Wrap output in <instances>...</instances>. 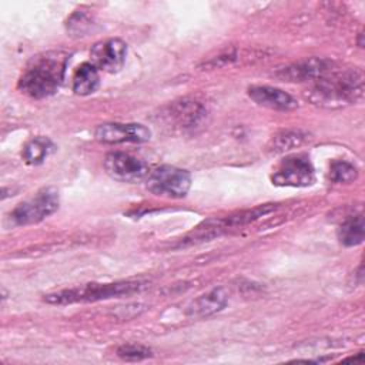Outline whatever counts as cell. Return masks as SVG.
<instances>
[{
	"mask_svg": "<svg viewBox=\"0 0 365 365\" xmlns=\"http://www.w3.org/2000/svg\"><path fill=\"white\" fill-rule=\"evenodd\" d=\"M56 150V145L48 137L37 135L33 137L30 141L26 143L23 148V160L30 165H38L41 164L53 151Z\"/></svg>",
	"mask_w": 365,
	"mask_h": 365,
	"instance_id": "obj_15",
	"label": "cell"
},
{
	"mask_svg": "<svg viewBox=\"0 0 365 365\" xmlns=\"http://www.w3.org/2000/svg\"><path fill=\"white\" fill-rule=\"evenodd\" d=\"M190 187V173L174 165H160L145 177V188L158 197L182 198L188 194Z\"/></svg>",
	"mask_w": 365,
	"mask_h": 365,
	"instance_id": "obj_4",
	"label": "cell"
},
{
	"mask_svg": "<svg viewBox=\"0 0 365 365\" xmlns=\"http://www.w3.org/2000/svg\"><path fill=\"white\" fill-rule=\"evenodd\" d=\"M307 134L299 131V130H287V131H281L279 134L274 135L271 143H269V151L272 153H284L292 148L299 147L301 144H304L307 141Z\"/></svg>",
	"mask_w": 365,
	"mask_h": 365,
	"instance_id": "obj_17",
	"label": "cell"
},
{
	"mask_svg": "<svg viewBox=\"0 0 365 365\" xmlns=\"http://www.w3.org/2000/svg\"><path fill=\"white\" fill-rule=\"evenodd\" d=\"M228 302V295L224 288H214L202 295H200L197 299H194L187 307V315L191 318H204L214 315L224 309V307Z\"/></svg>",
	"mask_w": 365,
	"mask_h": 365,
	"instance_id": "obj_13",
	"label": "cell"
},
{
	"mask_svg": "<svg viewBox=\"0 0 365 365\" xmlns=\"http://www.w3.org/2000/svg\"><path fill=\"white\" fill-rule=\"evenodd\" d=\"M127 56V44L121 38H106L97 41L91 50V64L106 73H117L123 68Z\"/></svg>",
	"mask_w": 365,
	"mask_h": 365,
	"instance_id": "obj_10",
	"label": "cell"
},
{
	"mask_svg": "<svg viewBox=\"0 0 365 365\" xmlns=\"http://www.w3.org/2000/svg\"><path fill=\"white\" fill-rule=\"evenodd\" d=\"M60 204L58 191L53 187L40 190L33 198L20 202L11 212L10 221L14 225H29L43 221L57 211Z\"/></svg>",
	"mask_w": 365,
	"mask_h": 365,
	"instance_id": "obj_5",
	"label": "cell"
},
{
	"mask_svg": "<svg viewBox=\"0 0 365 365\" xmlns=\"http://www.w3.org/2000/svg\"><path fill=\"white\" fill-rule=\"evenodd\" d=\"M104 170L106 173L123 182H135L148 175V165L144 160L131 155L128 153H121V151H114L108 153L104 158Z\"/></svg>",
	"mask_w": 365,
	"mask_h": 365,
	"instance_id": "obj_8",
	"label": "cell"
},
{
	"mask_svg": "<svg viewBox=\"0 0 365 365\" xmlns=\"http://www.w3.org/2000/svg\"><path fill=\"white\" fill-rule=\"evenodd\" d=\"M97 141L104 144L120 143H145L151 137L148 127L138 123H104L94 131Z\"/></svg>",
	"mask_w": 365,
	"mask_h": 365,
	"instance_id": "obj_9",
	"label": "cell"
},
{
	"mask_svg": "<svg viewBox=\"0 0 365 365\" xmlns=\"http://www.w3.org/2000/svg\"><path fill=\"white\" fill-rule=\"evenodd\" d=\"M98 83V70L91 63H83L73 74L71 88L78 96H88L97 90Z\"/></svg>",
	"mask_w": 365,
	"mask_h": 365,
	"instance_id": "obj_14",
	"label": "cell"
},
{
	"mask_svg": "<svg viewBox=\"0 0 365 365\" xmlns=\"http://www.w3.org/2000/svg\"><path fill=\"white\" fill-rule=\"evenodd\" d=\"M364 93V74L358 68H334L312 81L307 97L321 107H342L355 103Z\"/></svg>",
	"mask_w": 365,
	"mask_h": 365,
	"instance_id": "obj_2",
	"label": "cell"
},
{
	"mask_svg": "<svg viewBox=\"0 0 365 365\" xmlns=\"http://www.w3.org/2000/svg\"><path fill=\"white\" fill-rule=\"evenodd\" d=\"M70 54L63 50H50L30 58L19 80V90L33 98L54 94L61 86Z\"/></svg>",
	"mask_w": 365,
	"mask_h": 365,
	"instance_id": "obj_1",
	"label": "cell"
},
{
	"mask_svg": "<svg viewBox=\"0 0 365 365\" xmlns=\"http://www.w3.org/2000/svg\"><path fill=\"white\" fill-rule=\"evenodd\" d=\"M143 288L140 281H120L110 284H84L80 287L61 289L44 295V301L48 304H74V302H94L100 299H108L121 295H130Z\"/></svg>",
	"mask_w": 365,
	"mask_h": 365,
	"instance_id": "obj_3",
	"label": "cell"
},
{
	"mask_svg": "<svg viewBox=\"0 0 365 365\" xmlns=\"http://www.w3.org/2000/svg\"><path fill=\"white\" fill-rule=\"evenodd\" d=\"M334 68V61L314 57L279 68L275 73V77L284 81H315L328 74Z\"/></svg>",
	"mask_w": 365,
	"mask_h": 365,
	"instance_id": "obj_11",
	"label": "cell"
},
{
	"mask_svg": "<svg viewBox=\"0 0 365 365\" xmlns=\"http://www.w3.org/2000/svg\"><path fill=\"white\" fill-rule=\"evenodd\" d=\"M338 240L345 247H354L364 241L365 225L362 214L348 217L338 228Z\"/></svg>",
	"mask_w": 365,
	"mask_h": 365,
	"instance_id": "obj_16",
	"label": "cell"
},
{
	"mask_svg": "<svg viewBox=\"0 0 365 365\" xmlns=\"http://www.w3.org/2000/svg\"><path fill=\"white\" fill-rule=\"evenodd\" d=\"M248 96L258 106H262L271 110L289 111L298 107L297 100L291 94L271 86H251L248 88Z\"/></svg>",
	"mask_w": 365,
	"mask_h": 365,
	"instance_id": "obj_12",
	"label": "cell"
},
{
	"mask_svg": "<svg viewBox=\"0 0 365 365\" xmlns=\"http://www.w3.org/2000/svg\"><path fill=\"white\" fill-rule=\"evenodd\" d=\"M117 355L124 361H143L153 356V352L140 344H124L117 348Z\"/></svg>",
	"mask_w": 365,
	"mask_h": 365,
	"instance_id": "obj_20",
	"label": "cell"
},
{
	"mask_svg": "<svg viewBox=\"0 0 365 365\" xmlns=\"http://www.w3.org/2000/svg\"><path fill=\"white\" fill-rule=\"evenodd\" d=\"M271 180L275 185L282 187H308L315 181V171L307 155L295 154L279 161Z\"/></svg>",
	"mask_w": 365,
	"mask_h": 365,
	"instance_id": "obj_6",
	"label": "cell"
},
{
	"mask_svg": "<svg viewBox=\"0 0 365 365\" xmlns=\"http://www.w3.org/2000/svg\"><path fill=\"white\" fill-rule=\"evenodd\" d=\"M329 177L334 182H351L358 177V170L349 161L335 160L331 163Z\"/></svg>",
	"mask_w": 365,
	"mask_h": 365,
	"instance_id": "obj_19",
	"label": "cell"
},
{
	"mask_svg": "<svg viewBox=\"0 0 365 365\" xmlns=\"http://www.w3.org/2000/svg\"><path fill=\"white\" fill-rule=\"evenodd\" d=\"M207 110L202 104L194 100H180V101H173L168 106H165L158 117L163 123L173 128L178 130H190L202 123L205 118Z\"/></svg>",
	"mask_w": 365,
	"mask_h": 365,
	"instance_id": "obj_7",
	"label": "cell"
},
{
	"mask_svg": "<svg viewBox=\"0 0 365 365\" xmlns=\"http://www.w3.org/2000/svg\"><path fill=\"white\" fill-rule=\"evenodd\" d=\"M66 27H67V31L71 33V36H76V37L87 36V33L93 27V19H91V16L86 10L80 9V10H76L67 19Z\"/></svg>",
	"mask_w": 365,
	"mask_h": 365,
	"instance_id": "obj_18",
	"label": "cell"
}]
</instances>
